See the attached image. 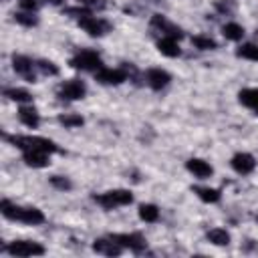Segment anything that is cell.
<instances>
[{"mask_svg": "<svg viewBox=\"0 0 258 258\" xmlns=\"http://www.w3.org/2000/svg\"><path fill=\"white\" fill-rule=\"evenodd\" d=\"M0 212L4 218L12 220V222H22V224H28V226H38L44 222V214L38 210V208H32V206H16L8 200H2L0 204Z\"/></svg>", "mask_w": 258, "mask_h": 258, "instance_id": "6da1fadb", "label": "cell"}, {"mask_svg": "<svg viewBox=\"0 0 258 258\" xmlns=\"http://www.w3.org/2000/svg\"><path fill=\"white\" fill-rule=\"evenodd\" d=\"M67 14H73L77 18V24L91 36H103L105 32H109V22L103 18H97L87 6H73L67 8Z\"/></svg>", "mask_w": 258, "mask_h": 258, "instance_id": "7a4b0ae2", "label": "cell"}, {"mask_svg": "<svg viewBox=\"0 0 258 258\" xmlns=\"http://www.w3.org/2000/svg\"><path fill=\"white\" fill-rule=\"evenodd\" d=\"M10 141L20 151H26V149H40V151H46V153L60 151L54 141H50L46 137H38V135H14V137H10Z\"/></svg>", "mask_w": 258, "mask_h": 258, "instance_id": "3957f363", "label": "cell"}, {"mask_svg": "<svg viewBox=\"0 0 258 258\" xmlns=\"http://www.w3.org/2000/svg\"><path fill=\"white\" fill-rule=\"evenodd\" d=\"M93 200L105 210H115L121 206H129L133 202V194L129 189H109L103 194H95Z\"/></svg>", "mask_w": 258, "mask_h": 258, "instance_id": "277c9868", "label": "cell"}, {"mask_svg": "<svg viewBox=\"0 0 258 258\" xmlns=\"http://www.w3.org/2000/svg\"><path fill=\"white\" fill-rule=\"evenodd\" d=\"M69 64H71L73 69H77V71H93V73H97L99 69H103V60H101L99 52H97V50H91V48L79 50V52L69 60Z\"/></svg>", "mask_w": 258, "mask_h": 258, "instance_id": "5b68a950", "label": "cell"}, {"mask_svg": "<svg viewBox=\"0 0 258 258\" xmlns=\"http://www.w3.org/2000/svg\"><path fill=\"white\" fill-rule=\"evenodd\" d=\"M4 252H8L10 256H42L46 250L34 240H14L4 246Z\"/></svg>", "mask_w": 258, "mask_h": 258, "instance_id": "8992f818", "label": "cell"}, {"mask_svg": "<svg viewBox=\"0 0 258 258\" xmlns=\"http://www.w3.org/2000/svg\"><path fill=\"white\" fill-rule=\"evenodd\" d=\"M56 95L62 101H79V99H83L87 95V85L81 79H69V81L60 83Z\"/></svg>", "mask_w": 258, "mask_h": 258, "instance_id": "52a82bcc", "label": "cell"}, {"mask_svg": "<svg viewBox=\"0 0 258 258\" xmlns=\"http://www.w3.org/2000/svg\"><path fill=\"white\" fill-rule=\"evenodd\" d=\"M111 238H113L115 242H119L123 248L135 252V254H139V252H143V250L147 248V240H145L139 232H131V234H127V232H123V234H111Z\"/></svg>", "mask_w": 258, "mask_h": 258, "instance_id": "ba28073f", "label": "cell"}, {"mask_svg": "<svg viewBox=\"0 0 258 258\" xmlns=\"http://www.w3.org/2000/svg\"><path fill=\"white\" fill-rule=\"evenodd\" d=\"M12 69L16 75H20L22 79H26L28 83H34L36 81V62H32V58L24 56V54H14L12 56Z\"/></svg>", "mask_w": 258, "mask_h": 258, "instance_id": "9c48e42d", "label": "cell"}, {"mask_svg": "<svg viewBox=\"0 0 258 258\" xmlns=\"http://www.w3.org/2000/svg\"><path fill=\"white\" fill-rule=\"evenodd\" d=\"M151 28L159 30L161 36H169V38H175V40H179V38L183 36L181 28H179L177 24L169 22L163 14H153V16H151Z\"/></svg>", "mask_w": 258, "mask_h": 258, "instance_id": "30bf717a", "label": "cell"}, {"mask_svg": "<svg viewBox=\"0 0 258 258\" xmlns=\"http://www.w3.org/2000/svg\"><path fill=\"white\" fill-rule=\"evenodd\" d=\"M127 71L121 67V69H109V67H103L95 73V79L101 83V85H121L127 81Z\"/></svg>", "mask_w": 258, "mask_h": 258, "instance_id": "8fae6325", "label": "cell"}, {"mask_svg": "<svg viewBox=\"0 0 258 258\" xmlns=\"http://www.w3.org/2000/svg\"><path fill=\"white\" fill-rule=\"evenodd\" d=\"M230 165H232V169H234L236 173L248 175V173H252V171L256 169V159H254V155H250V153H246V151H240V153H236V155L230 159Z\"/></svg>", "mask_w": 258, "mask_h": 258, "instance_id": "7c38bea8", "label": "cell"}, {"mask_svg": "<svg viewBox=\"0 0 258 258\" xmlns=\"http://www.w3.org/2000/svg\"><path fill=\"white\" fill-rule=\"evenodd\" d=\"M93 250H95L97 254H101V256H119L125 248L109 236V238H97V240L93 242Z\"/></svg>", "mask_w": 258, "mask_h": 258, "instance_id": "4fadbf2b", "label": "cell"}, {"mask_svg": "<svg viewBox=\"0 0 258 258\" xmlns=\"http://www.w3.org/2000/svg\"><path fill=\"white\" fill-rule=\"evenodd\" d=\"M145 81L153 91H161L171 83V75L163 69H149L145 73Z\"/></svg>", "mask_w": 258, "mask_h": 258, "instance_id": "5bb4252c", "label": "cell"}, {"mask_svg": "<svg viewBox=\"0 0 258 258\" xmlns=\"http://www.w3.org/2000/svg\"><path fill=\"white\" fill-rule=\"evenodd\" d=\"M50 153L46 151H40V149H26L22 151V159L28 167H34V169H40V167H46L50 163Z\"/></svg>", "mask_w": 258, "mask_h": 258, "instance_id": "9a60e30c", "label": "cell"}, {"mask_svg": "<svg viewBox=\"0 0 258 258\" xmlns=\"http://www.w3.org/2000/svg\"><path fill=\"white\" fill-rule=\"evenodd\" d=\"M185 167H187V171L194 173L198 179H208V177L214 173V167H212L208 161L200 159V157H191V159H187V161H185Z\"/></svg>", "mask_w": 258, "mask_h": 258, "instance_id": "2e32d148", "label": "cell"}, {"mask_svg": "<svg viewBox=\"0 0 258 258\" xmlns=\"http://www.w3.org/2000/svg\"><path fill=\"white\" fill-rule=\"evenodd\" d=\"M18 119H20L22 125H26V127H30V129H36V127L40 125V115H38V111H36L34 107H30V105H22V107L18 109Z\"/></svg>", "mask_w": 258, "mask_h": 258, "instance_id": "e0dca14e", "label": "cell"}, {"mask_svg": "<svg viewBox=\"0 0 258 258\" xmlns=\"http://www.w3.org/2000/svg\"><path fill=\"white\" fill-rule=\"evenodd\" d=\"M155 46H157V50H159L163 56H169V58H175V56L181 54V48H179L177 40H175V38H169V36H161Z\"/></svg>", "mask_w": 258, "mask_h": 258, "instance_id": "ac0fdd59", "label": "cell"}, {"mask_svg": "<svg viewBox=\"0 0 258 258\" xmlns=\"http://www.w3.org/2000/svg\"><path fill=\"white\" fill-rule=\"evenodd\" d=\"M238 101L258 115V89H242L238 93Z\"/></svg>", "mask_w": 258, "mask_h": 258, "instance_id": "d6986e66", "label": "cell"}, {"mask_svg": "<svg viewBox=\"0 0 258 258\" xmlns=\"http://www.w3.org/2000/svg\"><path fill=\"white\" fill-rule=\"evenodd\" d=\"M194 194H196L204 204H216V202H220V198H222V191L216 189V187H202V185H196V187H194Z\"/></svg>", "mask_w": 258, "mask_h": 258, "instance_id": "ffe728a7", "label": "cell"}, {"mask_svg": "<svg viewBox=\"0 0 258 258\" xmlns=\"http://www.w3.org/2000/svg\"><path fill=\"white\" fill-rule=\"evenodd\" d=\"M222 34L226 40H232V42H238L244 38V26L238 24V22H226L222 26Z\"/></svg>", "mask_w": 258, "mask_h": 258, "instance_id": "44dd1931", "label": "cell"}, {"mask_svg": "<svg viewBox=\"0 0 258 258\" xmlns=\"http://www.w3.org/2000/svg\"><path fill=\"white\" fill-rule=\"evenodd\" d=\"M206 238H208V242L214 244V246H228V244H230V234H228V230H224V228H212V230H208Z\"/></svg>", "mask_w": 258, "mask_h": 258, "instance_id": "7402d4cb", "label": "cell"}, {"mask_svg": "<svg viewBox=\"0 0 258 258\" xmlns=\"http://www.w3.org/2000/svg\"><path fill=\"white\" fill-rule=\"evenodd\" d=\"M137 214H139V218H141L143 222H147V224H153V222L159 220V208H157L155 204H141L139 210H137Z\"/></svg>", "mask_w": 258, "mask_h": 258, "instance_id": "603a6c76", "label": "cell"}, {"mask_svg": "<svg viewBox=\"0 0 258 258\" xmlns=\"http://www.w3.org/2000/svg\"><path fill=\"white\" fill-rule=\"evenodd\" d=\"M236 56H238V58H244V60L258 62V44H254V42L240 44V46L236 48Z\"/></svg>", "mask_w": 258, "mask_h": 258, "instance_id": "cb8c5ba5", "label": "cell"}, {"mask_svg": "<svg viewBox=\"0 0 258 258\" xmlns=\"http://www.w3.org/2000/svg\"><path fill=\"white\" fill-rule=\"evenodd\" d=\"M14 20H16L20 26H26V28H32V26L38 24V18L34 16V12H26V10L14 12Z\"/></svg>", "mask_w": 258, "mask_h": 258, "instance_id": "d4e9b609", "label": "cell"}, {"mask_svg": "<svg viewBox=\"0 0 258 258\" xmlns=\"http://www.w3.org/2000/svg\"><path fill=\"white\" fill-rule=\"evenodd\" d=\"M4 95H6L10 101H16V103H30V101H32V95H30L26 89H6Z\"/></svg>", "mask_w": 258, "mask_h": 258, "instance_id": "484cf974", "label": "cell"}, {"mask_svg": "<svg viewBox=\"0 0 258 258\" xmlns=\"http://www.w3.org/2000/svg\"><path fill=\"white\" fill-rule=\"evenodd\" d=\"M191 44H194L196 48H200V50H214V48L218 46L216 40L210 38V36H206V34H196V36L191 38Z\"/></svg>", "mask_w": 258, "mask_h": 258, "instance_id": "4316f807", "label": "cell"}, {"mask_svg": "<svg viewBox=\"0 0 258 258\" xmlns=\"http://www.w3.org/2000/svg\"><path fill=\"white\" fill-rule=\"evenodd\" d=\"M58 123L64 125L67 129H75V127H81L85 123V119L81 115H77V113H64V115L58 117Z\"/></svg>", "mask_w": 258, "mask_h": 258, "instance_id": "83f0119b", "label": "cell"}, {"mask_svg": "<svg viewBox=\"0 0 258 258\" xmlns=\"http://www.w3.org/2000/svg\"><path fill=\"white\" fill-rule=\"evenodd\" d=\"M36 69H38L42 75H46V77H54V75H58V67H56L52 60H46V58L36 60Z\"/></svg>", "mask_w": 258, "mask_h": 258, "instance_id": "f1b7e54d", "label": "cell"}, {"mask_svg": "<svg viewBox=\"0 0 258 258\" xmlns=\"http://www.w3.org/2000/svg\"><path fill=\"white\" fill-rule=\"evenodd\" d=\"M214 8L220 12V14H234V10H236V2L234 0H216L214 2Z\"/></svg>", "mask_w": 258, "mask_h": 258, "instance_id": "f546056e", "label": "cell"}, {"mask_svg": "<svg viewBox=\"0 0 258 258\" xmlns=\"http://www.w3.org/2000/svg\"><path fill=\"white\" fill-rule=\"evenodd\" d=\"M50 185L56 187V189H60V191H69V189L73 187L71 179L64 177V175H52V177H50Z\"/></svg>", "mask_w": 258, "mask_h": 258, "instance_id": "4dcf8cb0", "label": "cell"}, {"mask_svg": "<svg viewBox=\"0 0 258 258\" xmlns=\"http://www.w3.org/2000/svg\"><path fill=\"white\" fill-rule=\"evenodd\" d=\"M18 6H20V10H26V12H36L38 2H36V0H18Z\"/></svg>", "mask_w": 258, "mask_h": 258, "instance_id": "1f68e13d", "label": "cell"}, {"mask_svg": "<svg viewBox=\"0 0 258 258\" xmlns=\"http://www.w3.org/2000/svg\"><path fill=\"white\" fill-rule=\"evenodd\" d=\"M83 6H87V8H93V6H103L99 0H79Z\"/></svg>", "mask_w": 258, "mask_h": 258, "instance_id": "d6a6232c", "label": "cell"}, {"mask_svg": "<svg viewBox=\"0 0 258 258\" xmlns=\"http://www.w3.org/2000/svg\"><path fill=\"white\" fill-rule=\"evenodd\" d=\"M44 2H48V4H52V6H58V4H62V0H44Z\"/></svg>", "mask_w": 258, "mask_h": 258, "instance_id": "836d02e7", "label": "cell"}, {"mask_svg": "<svg viewBox=\"0 0 258 258\" xmlns=\"http://www.w3.org/2000/svg\"><path fill=\"white\" fill-rule=\"evenodd\" d=\"M256 220H258V214H256Z\"/></svg>", "mask_w": 258, "mask_h": 258, "instance_id": "e575fe53", "label": "cell"}]
</instances>
